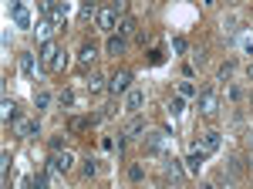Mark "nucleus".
<instances>
[{"label": "nucleus", "instance_id": "obj_33", "mask_svg": "<svg viewBox=\"0 0 253 189\" xmlns=\"http://www.w3.org/2000/svg\"><path fill=\"white\" fill-rule=\"evenodd\" d=\"M247 78H250V81H253V61H250V64H247Z\"/></svg>", "mask_w": 253, "mask_h": 189}, {"label": "nucleus", "instance_id": "obj_1", "mask_svg": "<svg viewBox=\"0 0 253 189\" xmlns=\"http://www.w3.org/2000/svg\"><path fill=\"white\" fill-rule=\"evenodd\" d=\"M41 61H44L47 71H61V64H64V51H61L54 41H44V44H41Z\"/></svg>", "mask_w": 253, "mask_h": 189}, {"label": "nucleus", "instance_id": "obj_3", "mask_svg": "<svg viewBox=\"0 0 253 189\" xmlns=\"http://www.w3.org/2000/svg\"><path fill=\"white\" fill-rule=\"evenodd\" d=\"M47 166H51V172H61V176H64V172H71V166H75V155H71V152L64 149V152H54V155H51V162H47Z\"/></svg>", "mask_w": 253, "mask_h": 189}, {"label": "nucleus", "instance_id": "obj_17", "mask_svg": "<svg viewBox=\"0 0 253 189\" xmlns=\"http://www.w3.org/2000/svg\"><path fill=\"white\" fill-rule=\"evenodd\" d=\"M145 132V118H132V125H128V129H125V135H128V139H135V135H142Z\"/></svg>", "mask_w": 253, "mask_h": 189}, {"label": "nucleus", "instance_id": "obj_32", "mask_svg": "<svg viewBox=\"0 0 253 189\" xmlns=\"http://www.w3.org/2000/svg\"><path fill=\"white\" fill-rule=\"evenodd\" d=\"M193 61L196 64H206V51H193Z\"/></svg>", "mask_w": 253, "mask_h": 189}, {"label": "nucleus", "instance_id": "obj_26", "mask_svg": "<svg viewBox=\"0 0 253 189\" xmlns=\"http://www.w3.org/2000/svg\"><path fill=\"white\" fill-rule=\"evenodd\" d=\"M81 172H84V176H88V179H91V176H95V172H98V166H95V162H91V159H88V162H84V166H81Z\"/></svg>", "mask_w": 253, "mask_h": 189}, {"label": "nucleus", "instance_id": "obj_11", "mask_svg": "<svg viewBox=\"0 0 253 189\" xmlns=\"http://www.w3.org/2000/svg\"><path fill=\"white\" fill-rule=\"evenodd\" d=\"M166 135H169V132H152V135H145V152L159 155V152H162V145H166Z\"/></svg>", "mask_w": 253, "mask_h": 189}, {"label": "nucleus", "instance_id": "obj_24", "mask_svg": "<svg viewBox=\"0 0 253 189\" xmlns=\"http://www.w3.org/2000/svg\"><path fill=\"white\" fill-rule=\"evenodd\" d=\"M179 94H182V98H193V94H196V88L189 85V81H182V85H179Z\"/></svg>", "mask_w": 253, "mask_h": 189}, {"label": "nucleus", "instance_id": "obj_12", "mask_svg": "<svg viewBox=\"0 0 253 189\" xmlns=\"http://www.w3.org/2000/svg\"><path fill=\"white\" fill-rule=\"evenodd\" d=\"M162 169H166V176H169L172 183H179V179H186V169L179 166V159H166V162H162Z\"/></svg>", "mask_w": 253, "mask_h": 189}, {"label": "nucleus", "instance_id": "obj_15", "mask_svg": "<svg viewBox=\"0 0 253 189\" xmlns=\"http://www.w3.org/2000/svg\"><path fill=\"white\" fill-rule=\"evenodd\" d=\"M20 71H24L27 78H34V71H38V68H34V54H31V51H24V54H20Z\"/></svg>", "mask_w": 253, "mask_h": 189}, {"label": "nucleus", "instance_id": "obj_20", "mask_svg": "<svg viewBox=\"0 0 253 189\" xmlns=\"http://www.w3.org/2000/svg\"><path fill=\"white\" fill-rule=\"evenodd\" d=\"M0 118H3V122H10V118H14V101H10V98H3V101H0Z\"/></svg>", "mask_w": 253, "mask_h": 189}, {"label": "nucleus", "instance_id": "obj_25", "mask_svg": "<svg viewBox=\"0 0 253 189\" xmlns=\"http://www.w3.org/2000/svg\"><path fill=\"white\" fill-rule=\"evenodd\" d=\"M243 51H247V54H253V31H247V34H243Z\"/></svg>", "mask_w": 253, "mask_h": 189}, {"label": "nucleus", "instance_id": "obj_29", "mask_svg": "<svg viewBox=\"0 0 253 189\" xmlns=\"http://www.w3.org/2000/svg\"><path fill=\"white\" fill-rule=\"evenodd\" d=\"M0 166H3V172H7V169H10V152H7V149H3V152H0Z\"/></svg>", "mask_w": 253, "mask_h": 189}, {"label": "nucleus", "instance_id": "obj_13", "mask_svg": "<svg viewBox=\"0 0 253 189\" xmlns=\"http://www.w3.org/2000/svg\"><path fill=\"white\" fill-rule=\"evenodd\" d=\"M219 142H223V139H219V132H206V139H203V142H196V145H199V149L210 155V152L219 149Z\"/></svg>", "mask_w": 253, "mask_h": 189}, {"label": "nucleus", "instance_id": "obj_10", "mask_svg": "<svg viewBox=\"0 0 253 189\" xmlns=\"http://www.w3.org/2000/svg\"><path fill=\"white\" fill-rule=\"evenodd\" d=\"M17 135H20V139H38V135H41L38 122H34V118H20V122H17Z\"/></svg>", "mask_w": 253, "mask_h": 189}, {"label": "nucleus", "instance_id": "obj_31", "mask_svg": "<svg viewBox=\"0 0 253 189\" xmlns=\"http://www.w3.org/2000/svg\"><path fill=\"white\" fill-rule=\"evenodd\" d=\"M112 7H115V14H125V7H128V0H112Z\"/></svg>", "mask_w": 253, "mask_h": 189}, {"label": "nucleus", "instance_id": "obj_8", "mask_svg": "<svg viewBox=\"0 0 253 189\" xmlns=\"http://www.w3.org/2000/svg\"><path fill=\"white\" fill-rule=\"evenodd\" d=\"M95 57H98V44H95V41H84L81 51H78V64H81V68H88Z\"/></svg>", "mask_w": 253, "mask_h": 189}, {"label": "nucleus", "instance_id": "obj_7", "mask_svg": "<svg viewBox=\"0 0 253 189\" xmlns=\"http://www.w3.org/2000/svg\"><path fill=\"white\" fill-rule=\"evenodd\" d=\"M10 17L17 27H31V10L24 7V0H10Z\"/></svg>", "mask_w": 253, "mask_h": 189}, {"label": "nucleus", "instance_id": "obj_5", "mask_svg": "<svg viewBox=\"0 0 253 189\" xmlns=\"http://www.w3.org/2000/svg\"><path fill=\"white\" fill-rule=\"evenodd\" d=\"M142 105H145V92H142V88H128L122 108H125V112H132V115H138V112H142Z\"/></svg>", "mask_w": 253, "mask_h": 189}, {"label": "nucleus", "instance_id": "obj_6", "mask_svg": "<svg viewBox=\"0 0 253 189\" xmlns=\"http://www.w3.org/2000/svg\"><path fill=\"white\" fill-rule=\"evenodd\" d=\"M98 27H101L105 34H115V31H118V14H115V7L98 10Z\"/></svg>", "mask_w": 253, "mask_h": 189}, {"label": "nucleus", "instance_id": "obj_18", "mask_svg": "<svg viewBox=\"0 0 253 189\" xmlns=\"http://www.w3.org/2000/svg\"><path fill=\"white\" fill-rule=\"evenodd\" d=\"M135 17H122L118 20V34H122V38H125V34H135Z\"/></svg>", "mask_w": 253, "mask_h": 189}, {"label": "nucleus", "instance_id": "obj_2", "mask_svg": "<svg viewBox=\"0 0 253 189\" xmlns=\"http://www.w3.org/2000/svg\"><path fill=\"white\" fill-rule=\"evenodd\" d=\"M128 88H132V71L122 68V71H115V75L108 78V92L112 94H125Z\"/></svg>", "mask_w": 253, "mask_h": 189}, {"label": "nucleus", "instance_id": "obj_28", "mask_svg": "<svg viewBox=\"0 0 253 189\" xmlns=\"http://www.w3.org/2000/svg\"><path fill=\"white\" fill-rule=\"evenodd\" d=\"M128 179L138 183V179H142V166H132V169H128Z\"/></svg>", "mask_w": 253, "mask_h": 189}, {"label": "nucleus", "instance_id": "obj_4", "mask_svg": "<svg viewBox=\"0 0 253 189\" xmlns=\"http://www.w3.org/2000/svg\"><path fill=\"white\" fill-rule=\"evenodd\" d=\"M216 108H219V98H216V92H213V88H203V92H199V112L206 115V118H213Z\"/></svg>", "mask_w": 253, "mask_h": 189}, {"label": "nucleus", "instance_id": "obj_27", "mask_svg": "<svg viewBox=\"0 0 253 189\" xmlns=\"http://www.w3.org/2000/svg\"><path fill=\"white\" fill-rule=\"evenodd\" d=\"M172 51H175V54H182V51H186V38H172Z\"/></svg>", "mask_w": 253, "mask_h": 189}, {"label": "nucleus", "instance_id": "obj_30", "mask_svg": "<svg viewBox=\"0 0 253 189\" xmlns=\"http://www.w3.org/2000/svg\"><path fill=\"white\" fill-rule=\"evenodd\" d=\"M61 105H75V92H61Z\"/></svg>", "mask_w": 253, "mask_h": 189}, {"label": "nucleus", "instance_id": "obj_21", "mask_svg": "<svg viewBox=\"0 0 253 189\" xmlns=\"http://www.w3.org/2000/svg\"><path fill=\"white\" fill-rule=\"evenodd\" d=\"M34 105H38V112H44V108L51 105V94H47V92H38V94H34Z\"/></svg>", "mask_w": 253, "mask_h": 189}, {"label": "nucleus", "instance_id": "obj_23", "mask_svg": "<svg viewBox=\"0 0 253 189\" xmlns=\"http://www.w3.org/2000/svg\"><path fill=\"white\" fill-rule=\"evenodd\" d=\"M230 75H233V61H226V64L219 68V81H230Z\"/></svg>", "mask_w": 253, "mask_h": 189}, {"label": "nucleus", "instance_id": "obj_9", "mask_svg": "<svg viewBox=\"0 0 253 189\" xmlns=\"http://www.w3.org/2000/svg\"><path fill=\"white\" fill-rule=\"evenodd\" d=\"M203 162H206V152L199 149V145H193V152L186 155V172H199V169H203Z\"/></svg>", "mask_w": 253, "mask_h": 189}, {"label": "nucleus", "instance_id": "obj_22", "mask_svg": "<svg viewBox=\"0 0 253 189\" xmlns=\"http://www.w3.org/2000/svg\"><path fill=\"white\" fill-rule=\"evenodd\" d=\"M182 108H186V98H182V94L169 101V112H172V115H179V112H182Z\"/></svg>", "mask_w": 253, "mask_h": 189}, {"label": "nucleus", "instance_id": "obj_14", "mask_svg": "<svg viewBox=\"0 0 253 189\" xmlns=\"http://www.w3.org/2000/svg\"><path fill=\"white\" fill-rule=\"evenodd\" d=\"M105 51H108V54H125V38H122V34H118V38H115V34H112V38H108V44H105Z\"/></svg>", "mask_w": 253, "mask_h": 189}, {"label": "nucleus", "instance_id": "obj_16", "mask_svg": "<svg viewBox=\"0 0 253 189\" xmlns=\"http://www.w3.org/2000/svg\"><path fill=\"white\" fill-rule=\"evenodd\" d=\"M84 85H88V92H91V94L101 92V88H108V85H105V78L95 75V71H91V78H84Z\"/></svg>", "mask_w": 253, "mask_h": 189}, {"label": "nucleus", "instance_id": "obj_19", "mask_svg": "<svg viewBox=\"0 0 253 189\" xmlns=\"http://www.w3.org/2000/svg\"><path fill=\"white\" fill-rule=\"evenodd\" d=\"M91 17H98V3H88V0H84V3H81V24H88Z\"/></svg>", "mask_w": 253, "mask_h": 189}]
</instances>
